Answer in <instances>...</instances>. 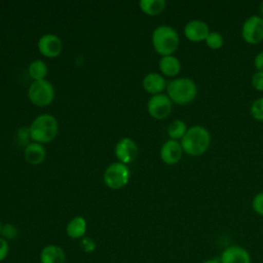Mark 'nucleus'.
I'll use <instances>...</instances> for the list:
<instances>
[{"instance_id": "f257e3e1", "label": "nucleus", "mask_w": 263, "mask_h": 263, "mask_svg": "<svg viewBox=\"0 0 263 263\" xmlns=\"http://www.w3.org/2000/svg\"><path fill=\"white\" fill-rule=\"evenodd\" d=\"M211 143V136L206 128L200 125L191 126L181 139V146L185 153L191 156L203 154Z\"/></svg>"}, {"instance_id": "f03ea898", "label": "nucleus", "mask_w": 263, "mask_h": 263, "mask_svg": "<svg viewBox=\"0 0 263 263\" xmlns=\"http://www.w3.org/2000/svg\"><path fill=\"white\" fill-rule=\"evenodd\" d=\"M30 137L36 143H48L54 139L58 134L57 119L49 114H41L37 116L30 128Z\"/></svg>"}, {"instance_id": "7ed1b4c3", "label": "nucleus", "mask_w": 263, "mask_h": 263, "mask_svg": "<svg viewBox=\"0 0 263 263\" xmlns=\"http://www.w3.org/2000/svg\"><path fill=\"white\" fill-rule=\"evenodd\" d=\"M153 47L162 57L173 55L179 46V35L170 26H159L152 34Z\"/></svg>"}, {"instance_id": "20e7f679", "label": "nucleus", "mask_w": 263, "mask_h": 263, "mask_svg": "<svg viewBox=\"0 0 263 263\" xmlns=\"http://www.w3.org/2000/svg\"><path fill=\"white\" fill-rule=\"evenodd\" d=\"M167 96L172 102L178 105H186L192 102L197 95V86L192 79L177 78L167 84Z\"/></svg>"}, {"instance_id": "39448f33", "label": "nucleus", "mask_w": 263, "mask_h": 263, "mask_svg": "<svg viewBox=\"0 0 263 263\" xmlns=\"http://www.w3.org/2000/svg\"><path fill=\"white\" fill-rule=\"evenodd\" d=\"M28 96L34 105L44 107L52 102L54 98V89L52 84L45 79L35 80L29 87Z\"/></svg>"}, {"instance_id": "423d86ee", "label": "nucleus", "mask_w": 263, "mask_h": 263, "mask_svg": "<svg viewBox=\"0 0 263 263\" xmlns=\"http://www.w3.org/2000/svg\"><path fill=\"white\" fill-rule=\"evenodd\" d=\"M129 180V170L121 162L110 164L104 173V182L111 189H119L127 184Z\"/></svg>"}, {"instance_id": "0eeeda50", "label": "nucleus", "mask_w": 263, "mask_h": 263, "mask_svg": "<svg viewBox=\"0 0 263 263\" xmlns=\"http://www.w3.org/2000/svg\"><path fill=\"white\" fill-rule=\"evenodd\" d=\"M243 40L249 44H257L263 40V17L252 15L247 18L241 28Z\"/></svg>"}, {"instance_id": "6e6552de", "label": "nucleus", "mask_w": 263, "mask_h": 263, "mask_svg": "<svg viewBox=\"0 0 263 263\" xmlns=\"http://www.w3.org/2000/svg\"><path fill=\"white\" fill-rule=\"evenodd\" d=\"M172 103L168 96L163 93L155 95L148 102V112L155 119H163L172 112Z\"/></svg>"}, {"instance_id": "1a4fd4ad", "label": "nucleus", "mask_w": 263, "mask_h": 263, "mask_svg": "<svg viewBox=\"0 0 263 263\" xmlns=\"http://www.w3.org/2000/svg\"><path fill=\"white\" fill-rule=\"evenodd\" d=\"M138 154L137 144L129 138L121 139L115 146V155L119 162L129 163L134 161Z\"/></svg>"}, {"instance_id": "9d476101", "label": "nucleus", "mask_w": 263, "mask_h": 263, "mask_svg": "<svg viewBox=\"0 0 263 263\" xmlns=\"http://www.w3.org/2000/svg\"><path fill=\"white\" fill-rule=\"evenodd\" d=\"M38 48L44 57L55 58L62 52L63 44L58 36L52 34H45L39 39Z\"/></svg>"}, {"instance_id": "9b49d317", "label": "nucleus", "mask_w": 263, "mask_h": 263, "mask_svg": "<svg viewBox=\"0 0 263 263\" xmlns=\"http://www.w3.org/2000/svg\"><path fill=\"white\" fill-rule=\"evenodd\" d=\"M184 34L189 41L201 42L205 41L210 34L209 26L199 20H193L186 24L184 28Z\"/></svg>"}, {"instance_id": "f8f14e48", "label": "nucleus", "mask_w": 263, "mask_h": 263, "mask_svg": "<svg viewBox=\"0 0 263 263\" xmlns=\"http://www.w3.org/2000/svg\"><path fill=\"white\" fill-rule=\"evenodd\" d=\"M221 263H251L250 253L240 246H230L226 248L221 256Z\"/></svg>"}, {"instance_id": "ddd939ff", "label": "nucleus", "mask_w": 263, "mask_h": 263, "mask_svg": "<svg viewBox=\"0 0 263 263\" xmlns=\"http://www.w3.org/2000/svg\"><path fill=\"white\" fill-rule=\"evenodd\" d=\"M182 146L176 140H167L160 149V157L166 164H175L182 157Z\"/></svg>"}, {"instance_id": "4468645a", "label": "nucleus", "mask_w": 263, "mask_h": 263, "mask_svg": "<svg viewBox=\"0 0 263 263\" xmlns=\"http://www.w3.org/2000/svg\"><path fill=\"white\" fill-rule=\"evenodd\" d=\"M40 263H66L64 250L57 245L45 246L39 255Z\"/></svg>"}, {"instance_id": "2eb2a0df", "label": "nucleus", "mask_w": 263, "mask_h": 263, "mask_svg": "<svg viewBox=\"0 0 263 263\" xmlns=\"http://www.w3.org/2000/svg\"><path fill=\"white\" fill-rule=\"evenodd\" d=\"M143 86L145 90L152 95H159L164 90L166 84L164 78L158 73H149L143 79Z\"/></svg>"}, {"instance_id": "dca6fc26", "label": "nucleus", "mask_w": 263, "mask_h": 263, "mask_svg": "<svg viewBox=\"0 0 263 263\" xmlns=\"http://www.w3.org/2000/svg\"><path fill=\"white\" fill-rule=\"evenodd\" d=\"M86 220L81 216L74 217L66 227L67 235L72 239H78L85 236Z\"/></svg>"}, {"instance_id": "f3484780", "label": "nucleus", "mask_w": 263, "mask_h": 263, "mask_svg": "<svg viewBox=\"0 0 263 263\" xmlns=\"http://www.w3.org/2000/svg\"><path fill=\"white\" fill-rule=\"evenodd\" d=\"M25 158L31 164H40L45 158V149L39 143H30L25 149Z\"/></svg>"}, {"instance_id": "a211bd4d", "label": "nucleus", "mask_w": 263, "mask_h": 263, "mask_svg": "<svg viewBox=\"0 0 263 263\" xmlns=\"http://www.w3.org/2000/svg\"><path fill=\"white\" fill-rule=\"evenodd\" d=\"M159 69L166 76H176L181 71V63L174 55H165L159 61Z\"/></svg>"}, {"instance_id": "6ab92c4d", "label": "nucleus", "mask_w": 263, "mask_h": 263, "mask_svg": "<svg viewBox=\"0 0 263 263\" xmlns=\"http://www.w3.org/2000/svg\"><path fill=\"white\" fill-rule=\"evenodd\" d=\"M139 5L141 10L146 14L156 15L164 10L166 3L164 0H141Z\"/></svg>"}, {"instance_id": "aec40b11", "label": "nucleus", "mask_w": 263, "mask_h": 263, "mask_svg": "<svg viewBox=\"0 0 263 263\" xmlns=\"http://www.w3.org/2000/svg\"><path fill=\"white\" fill-rule=\"evenodd\" d=\"M187 132L186 123L183 120L176 119L174 120L167 127V134L171 138V140H178L182 139Z\"/></svg>"}, {"instance_id": "412c9836", "label": "nucleus", "mask_w": 263, "mask_h": 263, "mask_svg": "<svg viewBox=\"0 0 263 263\" xmlns=\"http://www.w3.org/2000/svg\"><path fill=\"white\" fill-rule=\"evenodd\" d=\"M46 74H47V67L42 61L36 60L30 64L29 75L34 79V81L43 80Z\"/></svg>"}, {"instance_id": "4be33fe9", "label": "nucleus", "mask_w": 263, "mask_h": 263, "mask_svg": "<svg viewBox=\"0 0 263 263\" xmlns=\"http://www.w3.org/2000/svg\"><path fill=\"white\" fill-rule=\"evenodd\" d=\"M205 43L211 49H219L224 44V38L218 32H210L205 39Z\"/></svg>"}, {"instance_id": "5701e85b", "label": "nucleus", "mask_w": 263, "mask_h": 263, "mask_svg": "<svg viewBox=\"0 0 263 263\" xmlns=\"http://www.w3.org/2000/svg\"><path fill=\"white\" fill-rule=\"evenodd\" d=\"M17 234H18V230L13 224L7 223V224L2 225L0 236L3 237L4 239H6V240L14 239L17 236Z\"/></svg>"}, {"instance_id": "b1692460", "label": "nucleus", "mask_w": 263, "mask_h": 263, "mask_svg": "<svg viewBox=\"0 0 263 263\" xmlns=\"http://www.w3.org/2000/svg\"><path fill=\"white\" fill-rule=\"evenodd\" d=\"M251 115L259 121H263V98L257 99L251 106Z\"/></svg>"}, {"instance_id": "393cba45", "label": "nucleus", "mask_w": 263, "mask_h": 263, "mask_svg": "<svg viewBox=\"0 0 263 263\" xmlns=\"http://www.w3.org/2000/svg\"><path fill=\"white\" fill-rule=\"evenodd\" d=\"M80 248L84 253H92L96 250V242L92 238L84 236L80 239Z\"/></svg>"}, {"instance_id": "a878e982", "label": "nucleus", "mask_w": 263, "mask_h": 263, "mask_svg": "<svg viewBox=\"0 0 263 263\" xmlns=\"http://www.w3.org/2000/svg\"><path fill=\"white\" fill-rule=\"evenodd\" d=\"M253 210L260 216H263V192L258 193L252 201Z\"/></svg>"}, {"instance_id": "bb28decb", "label": "nucleus", "mask_w": 263, "mask_h": 263, "mask_svg": "<svg viewBox=\"0 0 263 263\" xmlns=\"http://www.w3.org/2000/svg\"><path fill=\"white\" fill-rule=\"evenodd\" d=\"M252 85L255 89L262 91L263 90V72L257 71L252 76Z\"/></svg>"}, {"instance_id": "cd10ccee", "label": "nucleus", "mask_w": 263, "mask_h": 263, "mask_svg": "<svg viewBox=\"0 0 263 263\" xmlns=\"http://www.w3.org/2000/svg\"><path fill=\"white\" fill-rule=\"evenodd\" d=\"M9 253V245L6 239L0 236V262L4 261Z\"/></svg>"}, {"instance_id": "c85d7f7f", "label": "nucleus", "mask_w": 263, "mask_h": 263, "mask_svg": "<svg viewBox=\"0 0 263 263\" xmlns=\"http://www.w3.org/2000/svg\"><path fill=\"white\" fill-rule=\"evenodd\" d=\"M255 67L259 72H263V50L260 51L255 58Z\"/></svg>"}, {"instance_id": "c756f323", "label": "nucleus", "mask_w": 263, "mask_h": 263, "mask_svg": "<svg viewBox=\"0 0 263 263\" xmlns=\"http://www.w3.org/2000/svg\"><path fill=\"white\" fill-rule=\"evenodd\" d=\"M202 263H221V262H220V259H217V258H211V259H208V260L203 261Z\"/></svg>"}, {"instance_id": "7c9ffc66", "label": "nucleus", "mask_w": 263, "mask_h": 263, "mask_svg": "<svg viewBox=\"0 0 263 263\" xmlns=\"http://www.w3.org/2000/svg\"><path fill=\"white\" fill-rule=\"evenodd\" d=\"M259 10H260V13H261V15L263 16V2L260 4V8H259Z\"/></svg>"}, {"instance_id": "2f4dec72", "label": "nucleus", "mask_w": 263, "mask_h": 263, "mask_svg": "<svg viewBox=\"0 0 263 263\" xmlns=\"http://www.w3.org/2000/svg\"><path fill=\"white\" fill-rule=\"evenodd\" d=\"M1 229H2V224H1V222H0V234H1Z\"/></svg>"}]
</instances>
